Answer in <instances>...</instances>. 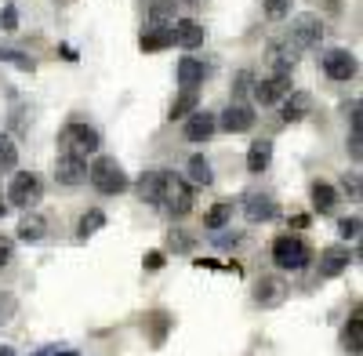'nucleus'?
<instances>
[{"label": "nucleus", "mask_w": 363, "mask_h": 356, "mask_svg": "<svg viewBox=\"0 0 363 356\" xmlns=\"http://www.w3.org/2000/svg\"><path fill=\"white\" fill-rule=\"evenodd\" d=\"M102 150V138L95 128H87V124H66L62 131H58V153H66V157H95Z\"/></svg>", "instance_id": "obj_1"}, {"label": "nucleus", "mask_w": 363, "mask_h": 356, "mask_svg": "<svg viewBox=\"0 0 363 356\" xmlns=\"http://www.w3.org/2000/svg\"><path fill=\"white\" fill-rule=\"evenodd\" d=\"M87 182L95 186L102 196H116V193L128 189V174H124V167L116 164V157H99L95 164L87 167Z\"/></svg>", "instance_id": "obj_2"}, {"label": "nucleus", "mask_w": 363, "mask_h": 356, "mask_svg": "<svg viewBox=\"0 0 363 356\" xmlns=\"http://www.w3.org/2000/svg\"><path fill=\"white\" fill-rule=\"evenodd\" d=\"M160 204L171 218H186L193 211V186L178 174H164V189H160Z\"/></svg>", "instance_id": "obj_3"}, {"label": "nucleus", "mask_w": 363, "mask_h": 356, "mask_svg": "<svg viewBox=\"0 0 363 356\" xmlns=\"http://www.w3.org/2000/svg\"><path fill=\"white\" fill-rule=\"evenodd\" d=\"M313 258V251L306 247V240H298V236H277L272 240V262L280 265V269H306Z\"/></svg>", "instance_id": "obj_4"}, {"label": "nucleus", "mask_w": 363, "mask_h": 356, "mask_svg": "<svg viewBox=\"0 0 363 356\" xmlns=\"http://www.w3.org/2000/svg\"><path fill=\"white\" fill-rule=\"evenodd\" d=\"M44 200V186H40V178L37 174H29V171H18L11 178V189H8V204L22 207V211H29V207H37Z\"/></svg>", "instance_id": "obj_5"}, {"label": "nucleus", "mask_w": 363, "mask_h": 356, "mask_svg": "<svg viewBox=\"0 0 363 356\" xmlns=\"http://www.w3.org/2000/svg\"><path fill=\"white\" fill-rule=\"evenodd\" d=\"M323 40V22L316 15H294L291 18V33H287V44L306 51V48H316Z\"/></svg>", "instance_id": "obj_6"}, {"label": "nucleus", "mask_w": 363, "mask_h": 356, "mask_svg": "<svg viewBox=\"0 0 363 356\" xmlns=\"http://www.w3.org/2000/svg\"><path fill=\"white\" fill-rule=\"evenodd\" d=\"M291 84H294V80H291V73H272V77H265V80H255V84H251V95H255V102L272 106V102H280L287 91H294Z\"/></svg>", "instance_id": "obj_7"}, {"label": "nucleus", "mask_w": 363, "mask_h": 356, "mask_svg": "<svg viewBox=\"0 0 363 356\" xmlns=\"http://www.w3.org/2000/svg\"><path fill=\"white\" fill-rule=\"evenodd\" d=\"M218 116V128L222 131H229V135H244V131H251L255 128V109L251 106H244V102H229L222 113H215Z\"/></svg>", "instance_id": "obj_8"}, {"label": "nucleus", "mask_w": 363, "mask_h": 356, "mask_svg": "<svg viewBox=\"0 0 363 356\" xmlns=\"http://www.w3.org/2000/svg\"><path fill=\"white\" fill-rule=\"evenodd\" d=\"M287 294H291V287H287V280L277 277V273H269V277H262V280L255 284V302H258L262 309H277V306H284V302H287Z\"/></svg>", "instance_id": "obj_9"}, {"label": "nucleus", "mask_w": 363, "mask_h": 356, "mask_svg": "<svg viewBox=\"0 0 363 356\" xmlns=\"http://www.w3.org/2000/svg\"><path fill=\"white\" fill-rule=\"evenodd\" d=\"M356 69H359V62H356V55L349 51V48H330L327 55H323V73L330 77V80H352L356 77Z\"/></svg>", "instance_id": "obj_10"}, {"label": "nucleus", "mask_w": 363, "mask_h": 356, "mask_svg": "<svg viewBox=\"0 0 363 356\" xmlns=\"http://www.w3.org/2000/svg\"><path fill=\"white\" fill-rule=\"evenodd\" d=\"M55 182H58V186H69V189L84 186V182H87V160L62 153V157H58V164H55Z\"/></svg>", "instance_id": "obj_11"}, {"label": "nucleus", "mask_w": 363, "mask_h": 356, "mask_svg": "<svg viewBox=\"0 0 363 356\" xmlns=\"http://www.w3.org/2000/svg\"><path fill=\"white\" fill-rule=\"evenodd\" d=\"M218 131V116L215 113H207V109H193L186 116V142H207L211 135Z\"/></svg>", "instance_id": "obj_12"}, {"label": "nucleus", "mask_w": 363, "mask_h": 356, "mask_svg": "<svg viewBox=\"0 0 363 356\" xmlns=\"http://www.w3.org/2000/svg\"><path fill=\"white\" fill-rule=\"evenodd\" d=\"M349 262H352V255H349L345 244H330V247H323V251H320V277H323V280L342 277V273L349 269Z\"/></svg>", "instance_id": "obj_13"}, {"label": "nucleus", "mask_w": 363, "mask_h": 356, "mask_svg": "<svg viewBox=\"0 0 363 356\" xmlns=\"http://www.w3.org/2000/svg\"><path fill=\"white\" fill-rule=\"evenodd\" d=\"M171 33H174V44L178 48H186V51H196L200 44H203V22H196V18H174L171 22Z\"/></svg>", "instance_id": "obj_14"}, {"label": "nucleus", "mask_w": 363, "mask_h": 356, "mask_svg": "<svg viewBox=\"0 0 363 356\" xmlns=\"http://www.w3.org/2000/svg\"><path fill=\"white\" fill-rule=\"evenodd\" d=\"M244 215H247V222H272L280 215V207H277V200L265 196V193H251L244 200Z\"/></svg>", "instance_id": "obj_15"}, {"label": "nucleus", "mask_w": 363, "mask_h": 356, "mask_svg": "<svg viewBox=\"0 0 363 356\" xmlns=\"http://www.w3.org/2000/svg\"><path fill=\"white\" fill-rule=\"evenodd\" d=\"M174 44V33H171V26H145L142 29V37H138V48L145 55H153V51H164Z\"/></svg>", "instance_id": "obj_16"}, {"label": "nucleus", "mask_w": 363, "mask_h": 356, "mask_svg": "<svg viewBox=\"0 0 363 356\" xmlns=\"http://www.w3.org/2000/svg\"><path fill=\"white\" fill-rule=\"evenodd\" d=\"M313 113V95L309 91H287L284 95V121L294 124V121H306Z\"/></svg>", "instance_id": "obj_17"}, {"label": "nucleus", "mask_w": 363, "mask_h": 356, "mask_svg": "<svg viewBox=\"0 0 363 356\" xmlns=\"http://www.w3.org/2000/svg\"><path fill=\"white\" fill-rule=\"evenodd\" d=\"M269 66H272V73H291L294 69V62H298V48H291L287 40L284 44H269Z\"/></svg>", "instance_id": "obj_18"}, {"label": "nucleus", "mask_w": 363, "mask_h": 356, "mask_svg": "<svg viewBox=\"0 0 363 356\" xmlns=\"http://www.w3.org/2000/svg\"><path fill=\"white\" fill-rule=\"evenodd\" d=\"M164 174H167V171H145V174L138 178V182H135V193H138V200H145V204H160Z\"/></svg>", "instance_id": "obj_19"}, {"label": "nucleus", "mask_w": 363, "mask_h": 356, "mask_svg": "<svg viewBox=\"0 0 363 356\" xmlns=\"http://www.w3.org/2000/svg\"><path fill=\"white\" fill-rule=\"evenodd\" d=\"M44 236H48V222L33 211V207H29L26 218L18 222V240H26V244H40Z\"/></svg>", "instance_id": "obj_20"}, {"label": "nucleus", "mask_w": 363, "mask_h": 356, "mask_svg": "<svg viewBox=\"0 0 363 356\" xmlns=\"http://www.w3.org/2000/svg\"><path fill=\"white\" fill-rule=\"evenodd\" d=\"M269 164H272V142H269V138L251 142V150H247V171H251V174H262Z\"/></svg>", "instance_id": "obj_21"}, {"label": "nucleus", "mask_w": 363, "mask_h": 356, "mask_svg": "<svg viewBox=\"0 0 363 356\" xmlns=\"http://www.w3.org/2000/svg\"><path fill=\"white\" fill-rule=\"evenodd\" d=\"M178 84L189 87V91H196V87L203 84V62H196L193 55H186V58L178 62Z\"/></svg>", "instance_id": "obj_22"}, {"label": "nucleus", "mask_w": 363, "mask_h": 356, "mask_svg": "<svg viewBox=\"0 0 363 356\" xmlns=\"http://www.w3.org/2000/svg\"><path fill=\"white\" fill-rule=\"evenodd\" d=\"M178 18V0H149V22L153 26H171Z\"/></svg>", "instance_id": "obj_23"}, {"label": "nucleus", "mask_w": 363, "mask_h": 356, "mask_svg": "<svg viewBox=\"0 0 363 356\" xmlns=\"http://www.w3.org/2000/svg\"><path fill=\"white\" fill-rule=\"evenodd\" d=\"M313 207L320 215H330L338 207V189L335 186H327V182H316L313 186Z\"/></svg>", "instance_id": "obj_24"}, {"label": "nucleus", "mask_w": 363, "mask_h": 356, "mask_svg": "<svg viewBox=\"0 0 363 356\" xmlns=\"http://www.w3.org/2000/svg\"><path fill=\"white\" fill-rule=\"evenodd\" d=\"M102 226H106V211L91 207V211H84V215H80V222H77V236H80V240H87V236H95Z\"/></svg>", "instance_id": "obj_25"}, {"label": "nucleus", "mask_w": 363, "mask_h": 356, "mask_svg": "<svg viewBox=\"0 0 363 356\" xmlns=\"http://www.w3.org/2000/svg\"><path fill=\"white\" fill-rule=\"evenodd\" d=\"M196 106H200L196 91H189V87H182V95L171 102V113H167V116H171V121H186V116H189Z\"/></svg>", "instance_id": "obj_26"}, {"label": "nucleus", "mask_w": 363, "mask_h": 356, "mask_svg": "<svg viewBox=\"0 0 363 356\" xmlns=\"http://www.w3.org/2000/svg\"><path fill=\"white\" fill-rule=\"evenodd\" d=\"M189 182L193 186H211V182H215V171H211V160L203 153H196L189 160Z\"/></svg>", "instance_id": "obj_27"}, {"label": "nucleus", "mask_w": 363, "mask_h": 356, "mask_svg": "<svg viewBox=\"0 0 363 356\" xmlns=\"http://www.w3.org/2000/svg\"><path fill=\"white\" fill-rule=\"evenodd\" d=\"M342 342H345V349H352V352H359V349H363V316H359V313H352V316H349L345 331H342Z\"/></svg>", "instance_id": "obj_28"}, {"label": "nucleus", "mask_w": 363, "mask_h": 356, "mask_svg": "<svg viewBox=\"0 0 363 356\" xmlns=\"http://www.w3.org/2000/svg\"><path fill=\"white\" fill-rule=\"evenodd\" d=\"M229 222H233V204H229V200L215 204V207L207 211V218H203V226H207V229H215V233H218V229H225Z\"/></svg>", "instance_id": "obj_29"}, {"label": "nucleus", "mask_w": 363, "mask_h": 356, "mask_svg": "<svg viewBox=\"0 0 363 356\" xmlns=\"http://www.w3.org/2000/svg\"><path fill=\"white\" fill-rule=\"evenodd\" d=\"M0 62H8V66H15V69H22V73H33V69H37L33 58H26V55L15 51V48H0Z\"/></svg>", "instance_id": "obj_30"}, {"label": "nucleus", "mask_w": 363, "mask_h": 356, "mask_svg": "<svg viewBox=\"0 0 363 356\" xmlns=\"http://www.w3.org/2000/svg\"><path fill=\"white\" fill-rule=\"evenodd\" d=\"M18 167V150L8 135H0V171H15Z\"/></svg>", "instance_id": "obj_31"}, {"label": "nucleus", "mask_w": 363, "mask_h": 356, "mask_svg": "<svg viewBox=\"0 0 363 356\" xmlns=\"http://www.w3.org/2000/svg\"><path fill=\"white\" fill-rule=\"evenodd\" d=\"M145 323L153 328V345H160V342H164V335H167V328H171V316L157 309V313H149V316H145Z\"/></svg>", "instance_id": "obj_32"}, {"label": "nucleus", "mask_w": 363, "mask_h": 356, "mask_svg": "<svg viewBox=\"0 0 363 356\" xmlns=\"http://www.w3.org/2000/svg\"><path fill=\"white\" fill-rule=\"evenodd\" d=\"M251 84H255V73H251V69H240V73L233 77V99H244V95L251 91Z\"/></svg>", "instance_id": "obj_33"}, {"label": "nucleus", "mask_w": 363, "mask_h": 356, "mask_svg": "<svg viewBox=\"0 0 363 356\" xmlns=\"http://www.w3.org/2000/svg\"><path fill=\"white\" fill-rule=\"evenodd\" d=\"M262 4H265V15H269L272 22H280V18L291 15V0H262Z\"/></svg>", "instance_id": "obj_34"}, {"label": "nucleus", "mask_w": 363, "mask_h": 356, "mask_svg": "<svg viewBox=\"0 0 363 356\" xmlns=\"http://www.w3.org/2000/svg\"><path fill=\"white\" fill-rule=\"evenodd\" d=\"M359 229H363V218L359 215H349V218L338 222V233L345 236V240H359Z\"/></svg>", "instance_id": "obj_35"}, {"label": "nucleus", "mask_w": 363, "mask_h": 356, "mask_svg": "<svg viewBox=\"0 0 363 356\" xmlns=\"http://www.w3.org/2000/svg\"><path fill=\"white\" fill-rule=\"evenodd\" d=\"M167 247L171 251H193V236H186L182 229H171L167 233Z\"/></svg>", "instance_id": "obj_36"}, {"label": "nucleus", "mask_w": 363, "mask_h": 356, "mask_svg": "<svg viewBox=\"0 0 363 356\" xmlns=\"http://www.w3.org/2000/svg\"><path fill=\"white\" fill-rule=\"evenodd\" d=\"M0 29H8V33H11V29H18V8L15 4L0 8Z\"/></svg>", "instance_id": "obj_37"}, {"label": "nucleus", "mask_w": 363, "mask_h": 356, "mask_svg": "<svg viewBox=\"0 0 363 356\" xmlns=\"http://www.w3.org/2000/svg\"><path fill=\"white\" fill-rule=\"evenodd\" d=\"M342 189H345L352 200H359V174H356V171H345V174H342Z\"/></svg>", "instance_id": "obj_38"}, {"label": "nucleus", "mask_w": 363, "mask_h": 356, "mask_svg": "<svg viewBox=\"0 0 363 356\" xmlns=\"http://www.w3.org/2000/svg\"><path fill=\"white\" fill-rule=\"evenodd\" d=\"M33 356H77V349H69V345H66V349H58V345H40Z\"/></svg>", "instance_id": "obj_39"}, {"label": "nucleus", "mask_w": 363, "mask_h": 356, "mask_svg": "<svg viewBox=\"0 0 363 356\" xmlns=\"http://www.w3.org/2000/svg\"><path fill=\"white\" fill-rule=\"evenodd\" d=\"M349 153H352V160L359 164V157H363V135H359V131H352V138H349Z\"/></svg>", "instance_id": "obj_40"}, {"label": "nucleus", "mask_w": 363, "mask_h": 356, "mask_svg": "<svg viewBox=\"0 0 363 356\" xmlns=\"http://www.w3.org/2000/svg\"><path fill=\"white\" fill-rule=\"evenodd\" d=\"M164 262H167L164 251H149L145 255V269H164Z\"/></svg>", "instance_id": "obj_41"}, {"label": "nucleus", "mask_w": 363, "mask_h": 356, "mask_svg": "<svg viewBox=\"0 0 363 356\" xmlns=\"http://www.w3.org/2000/svg\"><path fill=\"white\" fill-rule=\"evenodd\" d=\"M345 113H349V121H352V131H359V99L345 102Z\"/></svg>", "instance_id": "obj_42"}, {"label": "nucleus", "mask_w": 363, "mask_h": 356, "mask_svg": "<svg viewBox=\"0 0 363 356\" xmlns=\"http://www.w3.org/2000/svg\"><path fill=\"white\" fill-rule=\"evenodd\" d=\"M8 262H11V240H8V236H0V269H4Z\"/></svg>", "instance_id": "obj_43"}, {"label": "nucleus", "mask_w": 363, "mask_h": 356, "mask_svg": "<svg viewBox=\"0 0 363 356\" xmlns=\"http://www.w3.org/2000/svg\"><path fill=\"white\" fill-rule=\"evenodd\" d=\"M8 313H15V299H8V294H4V299H0V323L8 320Z\"/></svg>", "instance_id": "obj_44"}, {"label": "nucleus", "mask_w": 363, "mask_h": 356, "mask_svg": "<svg viewBox=\"0 0 363 356\" xmlns=\"http://www.w3.org/2000/svg\"><path fill=\"white\" fill-rule=\"evenodd\" d=\"M215 240H218V247H229V244H236V240H240V233H218Z\"/></svg>", "instance_id": "obj_45"}, {"label": "nucleus", "mask_w": 363, "mask_h": 356, "mask_svg": "<svg viewBox=\"0 0 363 356\" xmlns=\"http://www.w3.org/2000/svg\"><path fill=\"white\" fill-rule=\"evenodd\" d=\"M291 226H294V229H309V215H294Z\"/></svg>", "instance_id": "obj_46"}, {"label": "nucleus", "mask_w": 363, "mask_h": 356, "mask_svg": "<svg viewBox=\"0 0 363 356\" xmlns=\"http://www.w3.org/2000/svg\"><path fill=\"white\" fill-rule=\"evenodd\" d=\"M4 215H8V200H4V196H0V218H4Z\"/></svg>", "instance_id": "obj_47"}, {"label": "nucleus", "mask_w": 363, "mask_h": 356, "mask_svg": "<svg viewBox=\"0 0 363 356\" xmlns=\"http://www.w3.org/2000/svg\"><path fill=\"white\" fill-rule=\"evenodd\" d=\"M0 356H15V349L11 345H0Z\"/></svg>", "instance_id": "obj_48"}, {"label": "nucleus", "mask_w": 363, "mask_h": 356, "mask_svg": "<svg viewBox=\"0 0 363 356\" xmlns=\"http://www.w3.org/2000/svg\"><path fill=\"white\" fill-rule=\"evenodd\" d=\"M189 4H196V0H189Z\"/></svg>", "instance_id": "obj_49"}]
</instances>
